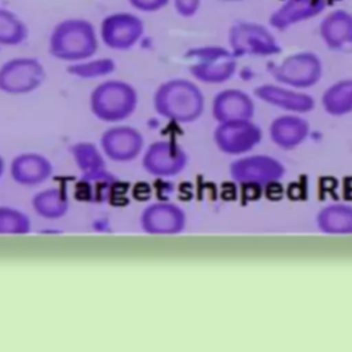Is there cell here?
I'll use <instances>...</instances> for the list:
<instances>
[{"mask_svg": "<svg viewBox=\"0 0 352 352\" xmlns=\"http://www.w3.org/2000/svg\"><path fill=\"white\" fill-rule=\"evenodd\" d=\"M144 34L142 18L129 11H116L106 15L99 26V37L106 47L125 51L136 45Z\"/></svg>", "mask_w": 352, "mask_h": 352, "instance_id": "8992f818", "label": "cell"}, {"mask_svg": "<svg viewBox=\"0 0 352 352\" xmlns=\"http://www.w3.org/2000/svg\"><path fill=\"white\" fill-rule=\"evenodd\" d=\"M329 0H285L271 15L270 25L276 30L318 16L327 7Z\"/></svg>", "mask_w": 352, "mask_h": 352, "instance_id": "9c48e42d", "label": "cell"}, {"mask_svg": "<svg viewBox=\"0 0 352 352\" xmlns=\"http://www.w3.org/2000/svg\"><path fill=\"white\" fill-rule=\"evenodd\" d=\"M324 103L333 110H348L352 107V80H344L334 84L324 94Z\"/></svg>", "mask_w": 352, "mask_h": 352, "instance_id": "9a60e30c", "label": "cell"}, {"mask_svg": "<svg viewBox=\"0 0 352 352\" xmlns=\"http://www.w3.org/2000/svg\"><path fill=\"white\" fill-rule=\"evenodd\" d=\"M154 104L158 113L177 118H195L202 109L204 96L199 88L188 80L173 78L158 87Z\"/></svg>", "mask_w": 352, "mask_h": 352, "instance_id": "7a4b0ae2", "label": "cell"}, {"mask_svg": "<svg viewBox=\"0 0 352 352\" xmlns=\"http://www.w3.org/2000/svg\"><path fill=\"white\" fill-rule=\"evenodd\" d=\"M138 103V94L132 85L120 80H107L99 84L91 95V107L102 120H122Z\"/></svg>", "mask_w": 352, "mask_h": 352, "instance_id": "3957f363", "label": "cell"}, {"mask_svg": "<svg viewBox=\"0 0 352 352\" xmlns=\"http://www.w3.org/2000/svg\"><path fill=\"white\" fill-rule=\"evenodd\" d=\"M252 109L250 99L241 91L228 89L216 96L214 111L219 117L241 116L249 113Z\"/></svg>", "mask_w": 352, "mask_h": 352, "instance_id": "4fadbf2b", "label": "cell"}, {"mask_svg": "<svg viewBox=\"0 0 352 352\" xmlns=\"http://www.w3.org/2000/svg\"><path fill=\"white\" fill-rule=\"evenodd\" d=\"M98 32L92 22L84 18H67L58 22L48 40V51L56 59L78 62L96 54Z\"/></svg>", "mask_w": 352, "mask_h": 352, "instance_id": "6da1fadb", "label": "cell"}, {"mask_svg": "<svg viewBox=\"0 0 352 352\" xmlns=\"http://www.w3.org/2000/svg\"><path fill=\"white\" fill-rule=\"evenodd\" d=\"M228 43L235 56H268L280 51L275 36L264 25L249 21H238L230 28Z\"/></svg>", "mask_w": 352, "mask_h": 352, "instance_id": "277c9868", "label": "cell"}, {"mask_svg": "<svg viewBox=\"0 0 352 352\" xmlns=\"http://www.w3.org/2000/svg\"><path fill=\"white\" fill-rule=\"evenodd\" d=\"M257 95L268 102L286 106L290 109H308L312 103L311 98L307 95H302L300 92L280 88V87H274V85H263L258 87Z\"/></svg>", "mask_w": 352, "mask_h": 352, "instance_id": "7c38bea8", "label": "cell"}, {"mask_svg": "<svg viewBox=\"0 0 352 352\" xmlns=\"http://www.w3.org/2000/svg\"><path fill=\"white\" fill-rule=\"evenodd\" d=\"M26 23L11 10L0 8V45H18L28 38Z\"/></svg>", "mask_w": 352, "mask_h": 352, "instance_id": "8fae6325", "label": "cell"}, {"mask_svg": "<svg viewBox=\"0 0 352 352\" xmlns=\"http://www.w3.org/2000/svg\"><path fill=\"white\" fill-rule=\"evenodd\" d=\"M320 60L312 52L293 54L272 69V74L280 82L296 88H305L315 84L320 78Z\"/></svg>", "mask_w": 352, "mask_h": 352, "instance_id": "ba28073f", "label": "cell"}, {"mask_svg": "<svg viewBox=\"0 0 352 352\" xmlns=\"http://www.w3.org/2000/svg\"><path fill=\"white\" fill-rule=\"evenodd\" d=\"M190 73L204 82L227 81L235 72V55L223 47H199L188 52Z\"/></svg>", "mask_w": 352, "mask_h": 352, "instance_id": "5b68a950", "label": "cell"}, {"mask_svg": "<svg viewBox=\"0 0 352 352\" xmlns=\"http://www.w3.org/2000/svg\"><path fill=\"white\" fill-rule=\"evenodd\" d=\"M202 0H172L173 8L182 18L194 16L201 8Z\"/></svg>", "mask_w": 352, "mask_h": 352, "instance_id": "2e32d148", "label": "cell"}, {"mask_svg": "<svg viewBox=\"0 0 352 352\" xmlns=\"http://www.w3.org/2000/svg\"><path fill=\"white\" fill-rule=\"evenodd\" d=\"M116 63L110 58H87L78 62H73V65L67 69L69 73L80 77V78H96L109 76L114 72Z\"/></svg>", "mask_w": 352, "mask_h": 352, "instance_id": "5bb4252c", "label": "cell"}, {"mask_svg": "<svg viewBox=\"0 0 352 352\" xmlns=\"http://www.w3.org/2000/svg\"><path fill=\"white\" fill-rule=\"evenodd\" d=\"M319 33L331 50H342L352 45V14L342 8L333 10L322 19Z\"/></svg>", "mask_w": 352, "mask_h": 352, "instance_id": "30bf717a", "label": "cell"}, {"mask_svg": "<svg viewBox=\"0 0 352 352\" xmlns=\"http://www.w3.org/2000/svg\"><path fill=\"white\" fill-rule=\"evenodd\" d=\"M216 1H223V3H238V1H243V0H216Z\"/></svg>", "mask_w": 352, "mask_h": 352, "instance_id": "ac0fdd59", "label": "cell"}, {"mask_svg": "<svg viewBox=\"0 0 352 352\" xmlns=\"http://www.w3.org/2000/svg\"><path fill=\"white\" fill-rule=\"evenodd\" d=\"M0 172H1V160H0Z\"/></svg>", "mask_w": 352, "mask_h": 352, "instance_id": "d6986e66", "label": "cell"}, {"mask_svg": "<svg viewBox=\"0 0 352 352\" xmlns=\"http://www.w3.org/2000/svg\"><path fill=\"white\" fill-rule=\"evenodd\" d=\"M45 77L44 67L34 58H15L0 67V89L8 94H26L38 88Z\"/></svg>", "mask_w": 352, "mask_h": 352, "instance_id": "52a82bcc", "label": "cell"}, {"mask_svg": "<svg viewBox=\"0 0 352 352\" xmlns=\"http://www.w3.org/2000/svg\"><path fill=\"white\" fill-rule=\"evenodd\" d=\"M172 0H128L129 6L140 12H157L164 10Z\"/></svg>", "mask_w": 352, "mask_h": 352, "instance_id": "e0dca14e", "label": "cell"}]
</instances>
